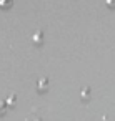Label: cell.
Segmentation results:
<instances>
[{
	"mask_svg": "<svg viewBox=\"0 0 115 121\" xmlns=\"http://www.w3.org/2000/svg\"><path fill=\"white\" fill-rule=\"evenodd\" d=\"M34 43H35V45H40V43H42V32H40V33H35V37H34Z\"/></svg>",
	"mask_w": 115,
	"mask_h": 121,
	"instance_id": "3",
	"label": "cell"
},
{
	"mask_svg": "<svg viewBox=\"0 0 115 121\" xmlns=\"http://www.w3.org/2000/svg\"><path fill=\"white\" fill-rule=\"evenodd\" d=\"M88 95H90V90L85 88V90L82 91V98H83V99H88Z\"/></svg>",
	"mask_w": 115,
	"mask_h": 121,
	"instance_id": "4",
	"label": "cell"
},
{
	"mask_svg": "<svg viewBox=\"0 0 115 121\" xmlns=\"http://www.w3.org/2000/svg\"><path fill=\"white\" fill-rule=\"evenodd\" d=\"M12 5V0H0V7L2 9H9Z\"/></svg>",
	"mask_w": 115,
	"mask_h": 121,
	"instance_id": "2",
	"label": "cell"
},
{
	"mask_svg": "<svg viewBox=\"0 0 115 121\" xmlns=\"http://www.w3.org/2000/svg\"><path fill=\"white\" fill-rule=\"evenodd\" d=\"M37 88H38V91H42V93H43V91H47V90H48V81H47L45 78H43V80H40Z\"/></svg>",
	"mask_w": 115,
	"mask_h": 121,
	"instance_id": "1",
	"label": "cell"
},
{
	"mask_svg": "<svg viewBox=\"0 0 115 121\" xmlns=\"http://www.w3.org/2000/svg\"><path fill=\"white\" fill-rule=\"evenodd\" d=\"M107 5H108L110 9H113V7H115V0H107Z\"/></svg>",
	"mask_w": 115,
	"mask_h": 121,
	"instance_id": "5",
	"label": "cell"
}]
</instances>
